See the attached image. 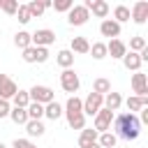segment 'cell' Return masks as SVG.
Listing matches in <instances>:
<instances>
[{"label":"cell","mask_w":148,"mask_h":148,"mask_svg":"<svg viewBox=\"0 0 148 148\" xmlns=\"http://www.w3.org/2000/svg\"><path fill=\"white\" fill-rule=\"evenodd\" d=\"M88 12H92L97 18H104L106 14H109V2L106 0H86V5H83Z\"/></svg>","instance_id":"cell-9"},{"label":"cell","mask_w":148,"mask_h":148,"mask_svg":"<svg viewBox=\"0 0 148 148\" xmlns=\"http://www.w3.org/2000/svg\"><path fill=\"white\" fill-rule=\"evenodd\" d=\"M35 58H37V49H35V46L23 49V60H25V62H35Z\"/></svg>","instance_id":"cell-37"},{"label":"cell","mask_w":148,"mask_h":148,"mask_svg":"<svg viewBox=\"0 0 148 148\" xmlns=\"http://www.w3.org/2000/svg\"><path fill=\"white\" fill-rule=\"evenodd\" d=\"M92 92H97V95H106V92H111V83H109V79H95V83H92Z\"/></svg>","instance_id":"cell-26"},{"label":"cell","mask_w":148,"mask_h":148,"mask_svg":"<svg viewBox=\"0 0 148 148\" xmlns=\"http://www.w3.org/2000/svg\"><path fill=\"white\" fill-rule=\"evenodd\" d=\"M28 95H30V102H37V104H42V106L56 99V95H53V90H51L49 86H32V88L28 90Z\"/></svg>","instance_id":"cell-2"},{"label":"cell","mask_w":148,"mask_h":148,"mask_svg":"<svg viewBox=\"0 0 148 148\" xmlns=\"http://www.w3.org/2000/svg\"><path fill=\"white\" fill-rule=\"evenodd\" d=\"M0 148H7V146H5V143H2V141H0Z\"/></svg>","instance_id":"cell-42"},{"label":"cell","mask_w":148,"mask_h":148,"mask_svg":"<svg viewBox=\"0 0 148 148\" xmlns=\"http://www.w3.org/2000/svg\"><path fill=\"white\" fill-rule=\"evenodd\" d=\"M9 111H12V106H9V102H5V99H0V118H7V116H9Z\"/></svg>","instance_id":"cell-40"},{"label":"cell","mask_w":148,"mask_h":148,"mask_svg":"<svg viewBox=\"0 0 148 148\" xmlns=\"http://www.w3.org/2000/svg\"><path fill=\"white\" fill-rule=\"evenodd\" d=\"M130 18H132L134 23H146V18H148V2H146V0H139V2L130 9Z\"/></svg>","instance_id":"cell-10"},{"label":"cell","mask_w":148,"mask_h":148,"mask_svg":"<svg viewBox=\"0 0 148 148\" xmlns=\"http://www.w3.org/2000/svg\"><path fill=\"white\" fill-rule=\"evenodd\" d=\"M116 143H118V136L113 132H102L97 136V146L99 148H116Z\"/></svg>","instance_id":"cell-19"},{"label":"cell","mask_w":148,"mask_h":148,"mask_svg":"<svg viewBox=\"0 0 148 148\" xmlns=\"http://www.w3.org/2000/svg\"><path fill=\"white\" fill-rule=\"evenodd\" d=\"M123 65L127 67V69H132V72H139V67H141V58H139V53H125L123 56Z\"/></svg>","instance_id":"cell-20"},{"label":"cell","mask_w":148,"mask_h":148,"mask_svg":"<svg viewBox=\"0 0 148 148\" xmlns=\"http://www.w3.org/2000/svg\"><path fill=\"white\" fill-rule=\"evenodd\" d=\"M0 9H2V0H0Z\"/></svg>","instance_id":"cell-43"},{"label":"cell","mask_w":148,"mask_h":148,"mask_svg":"<svg viewBox=\"0 0 148 148\" xmlns=\"http://www.w3.org/2000/svg\"><path fill=\"white\" fill-rule=\"evenodd\" d=\"M12 99H14V106H18V109H28V104H30V95H28V90H18Z\"/></svg>","instance_id":"cell-29"},{"label":"cell","mask_w":148,"mask_h":148,"mask_svg":"<svg viewBox=\"0 0 148 148\" xmlns=\"http://www.w3.org/2000/svg\"><path fill=\"white\" fill-rule=\"evenodd\" d=\"M102 102H104V97H102V95L90 92V95L83 99V116H95V113L102 109Z\"/></svg>","instance_id":"cell-8"},{"label":"cell","mask_w":148,"mask_h":148,"mask_svg":"<svg viewBox=\"0 0 148 148\" xmlns=\"http://www.w3.org/2000/svg\"><path fill=\"white\" fill-rule=\"evenodd\" d=\"M130 49H132V53H141L146 49V39L143 37H132L130 39Z\"/></svg>","instance_id":"cell-33"},{"label":"cell","mask_w":148,"mask_h":148,"mask_svg":"<svg viewBox=\"0 0 148 148\" xmlns=\"http://www.w3.org/2000/svg\"><path fill=\"white\" fill-rule=\"evenodd\" d=\"M120 104H123V97H120V92H106L104 95V102H102V106L104 109H109V111H118L120 109Z\"/></svg>","instance_id":"cell-14"},{"label":"cell","mask_w":148,"mask_h":148,"mask_svg":"<svg viewBox=\"0 0 148 148\" xmlns=\"http://www.w3.org/2000/svg\"><path fill=\"white\" fill-rule=\"evenodd\" d=\"M99 32H102V37L118 39V35H120V23H116L113 18H104V21L99 23Z\"/></svg>","instance_id":"cell-11"},{"label":"cell","mask_w":148,"mask_h":148,"mask_svg":"<svg viewBox=\"0 0 148 148\" xmlns=\"http://www.w3.org/2000/svg\"><path fill=\"white\" fill-rule=\"evenodd\" d=\"M16 92H18V86H16V83H14L7 74H0V99L9 102Z\"/></svg>","instance_id":"cell-7"},{"label":"cell","mask_w":148,"mask_h":148,"mask_svg":"<svg viewBox=\"0 0 148 148\" xmlns=\"http://www.w3.org/2000/svg\"><path fill=\"white\" fill-rule=\"evenodd\" d=\"M97 132L95 130H81V136H79V146L81 148H90L92 143H97Z\"/></svg>","instance_id":"cell-16"},{"label":"cell","mask_w":148,"mask_h":148,"mask_svg":"<svg viewBox=\"0 0 148 148\" xmlns=\"http://www.w3.org/2000/svg\"><path fill=\"white\" fill-rule=\"evenodd\" d=\"M56 60H58V65H60L62 69H72V65H74V53H72L69 49H62V51H58Z\"/></svg>","instance_id":"cell-15"},{"label":"cell","mask_w":148,"mask_h":148,"mask_svg":"<svg viewBox=\"0 0 148 148\" xmlns=\"http://www.w3.org/2000/svg\"><path fill=\"white\" fill-rule=\"evenodd\" d=\"M44 116H46V118H51V120H58V118L62 116V106L53 99V102L44 104Z\"/></svg>","instance_id":"cell-21"},{"label":"cell","mask_w":148,"mask_h":148,"mask_svg":"<svg viewBox=\"0 0 148 148\" xmlns=\"http://www.w3.org/2000/svg\"><path fill=\"white\" fill-rule=\"evenodd\" d=\"M132 90L136 92V97H148V79H146V74L136 72L132 76Z\"/></svg>","instance_id":"cell-12"},{"label":"cell","mask_w":148,"mask_h":148,"mask_svg":"<svg viewBox=\"0 0 148 148\" xmlns=\"http://www.w3.org/2000/svg\"><path fill=\"white\" fill-rule=\"evenodd\" d=\"M35 49H37L35 62H46V60H49V49H42V46H35Z\"/></svg>","instance_id":"cell-39"},{"label":"cell","mask_w":148,"mask_h":148,"mask_svg":"<svg viewBox=\"0 0 148 148\" xmlns=\"http://www.w3.org/2000/svg\"><path fill=\"white\" fill-rule=\"evenodd\" d=\"M90 148H99V146H97V143H92V146H90Z\"/></svg>","instance_id":"cell-41"},{"label":"cell","mask_w":148,"mask_h":148,"mask_svg":"<svg viewBox=\"0 0 148 148\" xmlns=\"http://www.w3.org/2000/svg\"><path fill=\"white\" fill-rule=\"evenodd\" d=\"M25 111H28V120H39V118L44 116V106L37 104V102H30Z\"/></svg>","instance_id":"cell-27"},{"label":"cell","mask_w":148,"mask_h":148,"mask_svg":"<svg viewBox=\"0 0 148 148\" xmlns=\"http://www.w3.org/2000/svg\"><path fill=\"white\" fill-rule=\"evenodd\" d=\"M16 16H18V21H21V23H28V21L32 18V16H30V12H28V5H18Z\"/></svg>","instance_id":"cell-36"},{"label":"cell","mask_w":148,"mask_h":148,"mask_svg":"<svg viewBox=\"0 0 148 148\" xmlns=\"http://www.w3.org/2000/svg\"><path fill=\"white\" fill-rule=\"evenodd\" d=\"M125 53H127V46H125L120 39H111V42L106 44V56H111V58H120V60H123Z\"/></svg>","instance_id":"cell-13"},{"label":"cell","mask_w":148,"mask_h":148,"mask_svg":"<svg viewBox=\"0 0 148 148\" xmlns=\"http://www.w3.org/2000/svg\"><path fill=\"white\" fill-rule=\"evenodd\" d=\"M9 118H12L16 125H25V123H28V111H25V109H18V106H14V109L9 111Z\"/></svg>","instance_id":"cell-28"},{"label":"cell","mask_w":148,"mask_h":148,"mask_svg":"<svg viewBox=\"0 0 148 148\" xmlns=\"http://www.w3.org/2000/svg\"><path fill=\"white\" fill-rule=\"evenodd\" d=\"M72 53H88L90 51V44L86 37H72Z\"/></svg>","instance_id":"cell-22"},{"label":"cell","mask_w":148,"mask_h":148,"mask_svg":"<svg viewBox=\"0 0 148 148\" xmlns=\"http://www.w3.org/2000/svg\"><path fill=\"white\" fill-rule=\"evenodd\" d=\"M113 21H116V23L130 21V7H125V5H118V7L113 9Z\"/></svg>","instance_id":"cell-31"},{"label":"cell","mask_w":148,"mask_h":148,"mask_svg":"<svg viewBox=\"0 0 148 148\" xmlns=\"http://www.w3.org/2000/svg\"><path fill=\"white\" fill-rule=\"evenodd\" d=\"M62 113H65V116H67V113H83V99H79L76 95H72V97L67 99Z\"/></svg>","instance_id":"cell-18"},{"label":"cell","mask_w":148,"mask_h":148,"mask_svg":"<svg viewBox=\"0 0 148 148\" xmlns=\"http://www.w3.org/2000/svg\"><path fill=\"white\" fill-rule=\"evenodd\" d=\"M14 148H37L30 139H14V143H12Z\"/></svg>","instance_id":"cell-38"},{"label":"cell","mask_w":148,"mask_h":148,"mask_svg":"<svg viewBox=\"0 0 148 148\" xmlns=\"http://www.w3.org/2000/svg\"><path fill=\"white\" fill-rule=\"evenodd\" d=\"M30 39H32V46H42V49H46L49 44L56 42V32L49 30V28H42V30H35V32L30 35Z\"/></svg>","instance_id":"cell-5"},{"label":"cell","mask_w":148,"mask_h":148,"mask_svg":"<svg viewBox=\"0 0 148 148\" xmlns=\"http://www.w3.org/2000/svg\"><path fill=\"white\" fill-rule=\"evenodd\" d=\"M88 53H92L95 60H102V58H106V44H104V42H95Z\"/></svg>","instance_id":"cell-32"},{"label":"cell","mask_w":148,"mask_h":148,"mask_svg":"<svg viewBox=\"0 0 148 148\" xmlns=\"http://www.w3.org/2000/svg\"><path fill=\"white\" fill-rule=\"evenodd\" d=\"M113 132L116 136L125 139V141H134L141 132V123L136 118V113H120V116H113Z\"/></svg>","instance_id":"cell-1"},{"label":"cell","mask_w":148,"mask_h":148,"mask_svg":"<svg viewBox=\"0 0 148 148\" xmlns=\"http://www.w3.org/2000/svg\"><path fill=\"white\" fill-rule=\"evenodd\" d=\"M60 86H62V90L65 92H76L79 90V86H81V81H79V74L74 72V69H62V74H60Z\"/></svg>","instance_id":"cell-4"},{"label":"cell","mask_w":148,"mask_h":148,"mask_svg":"<svg viewBox=\"0 0 148 148\" xmlns=\"http://www.w3.org/2000/svg\"><path fill=\"white\" fill-rule=\"evenodd\" d=\"M28 12H30V16L35 18V16H42V14L46 12V7H44L42 0H30V2H28Z\"/></svg>","instance_id":"cell-30"},{"label":"cell","mask_w":148,"mask_h":148,"mask_svg":"<svg viewBox=\"0 0 148 148\" xmlns=\"http://www.w3.org/2000/svg\"><path fill=\"white\" fill-rule=\"evenodd\" d=\"M113 111H109V109H99L97 113H95V132L97 134H102V132H109L111 130V123H113Z\"/></svg>","instance_id":"cell-3"},{"label":"cell","mask_w":148,"mask_h":148,"mask_svg":"<svg viewBox=\"0 0 148 148\" xmlns=\"http://www.w3.org/2000/svg\"><path fill=\"white\" fill-rule=\"evenodd\" d=\"M125 104H127L130 113H134V111H141V109L148 106V97H136V95H132V97H127Z\"/></svg>","instance_id":"cell-17"},{"label":"cell","mask_w":148,"mask_h":148,"mask_svg":"<svg viewBox=\"0 0 148 148\" xmlns=\"http://www.w3.org/2000/svg\"><path fill=\"white\" fill-rule=\"evenodd\" d=\"M51 7H53L56 12H69V9L74 7V0H56Z\"/></svg>","instance_id":"cell-34"},{"label":"cell","mask_w":148,"mask_h":148,"mask_svg":"<svg viewBox=\"0 0 148 148\" xmlns=\"http://www.w3.org/2000/svg\"><path fill=\"white\" fill-rule=\"evenodd\" d=\"M88 18H90V12H88L83 5H74V7L67 12V21H69L72 25H83Z\"/></svg>","instance_id":"cell-6"},{"label":"cell","mask_w":148,"mask_h":148,"mask_svg":"<svg viewBox=\"0 0 148 148\" xmlns=\"http://www.w3.org/2000/svg\"><path fill=\"white\" fill-rule=\"evenodd\" d=\"M16 9H18V2L16 0H2V9L0 12H5V14H16Z\"/></svg>","instance_id":"cell-35"},{"label":"cell","mask_w":148,"mask_h":148,"mask_svg":"<svg viewBox=\"0 0 148 148\" xmlns=\"http://www.w3.org/2000/svg\"><path fill=\"white\" fill-rule=\"evenodd\" d=\"M67 125L72 130H86V116L83 113H67Z\"/></svg>","instance_id":"cell-23"},{"label":"cell","mask_w":148,"mask_h":148,"mask_svg":"<svg viewBox=\"0 0 148 148\" xmlns=\"http://www.w3.org/2000/svg\"><path fill=\"white\" fill-rule=\"evenodd\" d=\"M14 44L23 51V49H28V46H32V39H30V32H25V30H21V32H16L14 35Z\"/></svg>","instance_id":"cell-25"},{"label":"cell","mask_w":148,"mask_h":148,"mask_svg":"<svg viewBox=\"0 0 148 148\" xmlns=\"http://www.w3.org/2000/svg\"><path fill=\"white\" fill-rule=\"evenodd\" d=\"M44 123L42 120H28L25 123V132H28V136H42L44 134Z\"/></svg>","instance_id":"cell-24"}]
</instances>
